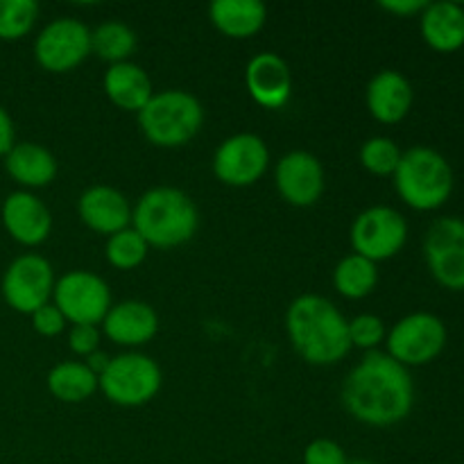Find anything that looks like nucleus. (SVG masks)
I'll return each mask as SVG.
<instances>
[{"mask_svg": "<svg viewBox=\"0 0 464 464\" xmlns=\"http://www.w3.org/2000/svg\"><path fill=\"white\" fill-rule=\"evenodd\" d=\"M54 270L48 258L23 254L14 258L3 276V297L16 313L32 315L53 299Z\"/></svg>", "mask_w": 464, "mask_h": 464, "instance_id": "obj_9", "label": "nucleus"}, {"mask_svg": "<svg viewBox=\"0 0 464 464\" xmlns=\"http://www.w3.org/2000/svg\"><path fill=\"white\" fill-rule=\"evenodd\" d=\"M376 284H379V267L361 254H349L334 270L335 290L347 299L367 297L374 293Z\"/></svg>", "mask_w": 464, "mask_h": 464, "instance_id": "obj_25", "label": "nucleus"}, {"mask_svg": "<svg viewBox=\"0 0 464 464\" xmlns=\"http://www.w3.org/2000/svg\"><path fill=\"white\" fill-rule=\"evenodd\" d=\"M199 225L193 199L172 186L150 188L131 208V227L150 247L170 249L188 243Z\"/></svg>", "mask_w": 464, "mask_h": 464, "instance_id": "obj_3", "label": "nucleus"}, {"mask_svg": "<svg viewBox=\"0 0 464 464\" xmlns=\"http://www.w3.org/2000/svg\"><path fill=\"white\" fill-rule=\"evenodd\" d=\"M100 340H102V331L98 326L91 324H72L68 331V347L75 356H91L100 349Z\"/></svg>", "mask_w": 464, "mask_h": 464, "instance_id": "obj_32", "label": "nucleus"}, {"mask_svg": "<svg viewBox=\"0 0 464 464\" xmlns=\"http://www.w3.org/2000/svg\"><path fill=\"white\" fill-rule=\"evenodd\" d=\"M285 331L295 352L311 365H335L352 349L349 322L322 295H299L285 313Z\"/></svg>", "mask_w": 464, "mask_h": 464, "instance_id": "obj_2", "label": "nucleus"}, {"mask_svg": "<svg viewBox=\"0 0 464 464\" xmlns=\"http://www.w3.org/2000/svg\"><path fill=\"white\" fill-rule=\"evenodd\" d=\"M54 306L71 324L98 326L111 308V290L102 276L86 270H72L54 284Z\"/></svg>", "mask_w": 464, "mask_h": 464, "instance_id": "obj_7", "label": "nucleus"}, {"mask_svg": "<svg viewBox=\"0 0 464 464\" xmlns=\"http://www.w3.org/2000/svg\"><path fill=\"white\" fill-rule=\"evenodd\" d=\"M412 107V86L401 72L381 71L367 84V109L385 125L403 121Z\"/></svg>", "mask_w": 464, "mask_h": 464, "instance_id": "obj_19", "label": "nucleus"}, {"mask_svg": "<svg viewBox=\"0 0 464 464\" xmlns=\"http://www.w3.org/2000/svg\"><path fill=\"white\" fill-rule=\"evenodd\" d=\"M245 84L256 104L266 109H281L293 95V75L276 53H258L245 68Z\"/></svg>", "mask_w": 464, "mask_h": 464, "instance_id": "obj_16", "label": "nucleus"}, {"mask_svg": "<svg viewBox=\"0 0 464 464\" xmlns=\"http://www.w3.org/2000/svg\"><path fill=\"white\" fill-rule=\"evenodd\" d=\"M204 125V109L193 93L168 89L154 93L139 111V127L145 139L159 148H181L198 136Z\"/></svg>", "mask_w": 464, "mask_h": 464, "instance_id": "obj_4", "label": "nucleus"}, {"mask_svg": "<svg viewBox=\"0 0 464 464\" xmlns=\"http://www.w3.org/2000/svg\"><path fill=\"white\" fill-rule=\"evenodd\" d=\"M424 0H383L381 3V7L388 9V12L397 14V16H411V14H417V12H424L426 9Z\"/></svg>", "mask_w": 464, "mask_h": 464, "instance_id": "obj_34", "label": "nucleus"}, {"mask_svg": "<svg viewBox=\"0 0 464 464\" xmlns=\"http://www.w3.org/2000/svg\"><path fill=\"white\" fill-rule=\"evenodd\" d=\"M91 54V30L77 18H54L34 41V57L48 72H68Z\"/></svg>", "mask_w": 464, "mask_h": 464, "instance_id": "obj_11", "label": "nucleus"}, {"mask_svg": "<svg viewBox=\"0 0 464 464\" xmlns=\"http://www.w3.org/2000/svg\"><path fill=\"white\" fill-rule=\"evenodd\" d=\"M136 34L130 25L121 21H107L91 32V53L102 62L122 63L134 54Z\"/></svg>", "mask_w": 464, "mask_h": 464, "instance_id": "obj_26", "label": "nucleus"}, {"mask_svg": "<svg viewBox=\"0 0 464 464\" xmlns=\"http://www.w3.org/2000/svg\"><path fill=\"white\" fill-rule=\"evenodd\" d=\"M415 401L408 367L381 352H370L343 383V403L349 415L367 426H392L406 420Z\"/></svg>", "mask_w": 464, "mask_h": 464, "instance_id": "obj_1", "label": "nucleus"}, {"mask_svg": "<svg viewBox=\"0 0 464 464\" xmlns=\"http://www.w3.org/2000/svg\"><path fill=\"white\" fill-rule=\"evenodd\" d=\"M5 170L25 188H44L57 177V159L39 143H14L5 154Z\"/></svg>", "mask_w": 464, "mask_h": 464, "instance_id": "obj_20", "label": "nucleus"}, {"mask_svg": "<svg viewBox=\"0 0 464 464\" xmlns=\"http://www.w3.org/2000/svg\"><path fill=\"white\" fill-rule=\"evenodd\" d=\"M385 340V324L381 317L365 313L349 322V343L358 349H376Z\"/></svg>", "mask_w": 464, "mask_h": 464, "instance_id": "obj_30", "label": "nucleus"}, {"mask_svg": "<svg viewBox=\"0 0 464 464\" xmlns=\"http://www.w3.org/2000/svg\"><path fill=\"white\" fill-rule=\"evenodd\" d=\"M353 254L370 261H388L401 252L408 238V225L399 211L390 207H370L352 225Z\"/></svg>", "mask_w": 464, "mask_h": 464, "instance_id": "obj_10", "label": "nucleus"}, {"mask_svg": "<svg viewBox=\"0 0 464 464\" xmlns=\"http://www.w3.org/2000/svg\"><path fill=\"white\" fill-rule=\"evenodd\" d=\"M109 361H111V358L107 356V353L104 352H95V353H91V356H86V361H84V365L89 367L91 372H93L95 376H98L100 379V374H102L104 370H107V365H109Z\"/></svg>", "mask_w": 464, "mask_h": 464, "instance_id": "obj_36", "label": "nucleus"}, {"mask_svg": "<svg viewBox=\"0 0 464 464\" xmlns=\"http://www.w3.org/2000/svg\"><path fill=\"white\" fill-rule=\"evenodd\" d=\"M48 390L62 403H82L98 390V376L77 361H63L48 372Z\"/></svg>", "mask_w": 464, "mask_h": 464, "instance_id": "obj_24", "label": "nucleus"}, {"mask_svg": "<svg viewBox=\"0 0 464 464\" xmlns=\"http://www.w3.org/2000/svg\"><path fill=\"white\" fill-rule=\"evenodd\" d=\"M39 5L34 0H0V39L18 41L34 27Z\"/></svg>", "mask_w": 464, "mask_h": 464, "instance_id": "obj_28", "label": "nucleus"}, {"mask_svg": "<svg viewBox=\"0 0 464 464\" xmlns=\"http://www.w3.org/2000/svg\"><path fill=\"white\" fill-rule=\"evenodd\" d=\"M104 93L116 107L139 113L152 98V82L148 72L131 62L113 63L104 72Z\"/></svg>", "mask_w": 464, "mask_h": 464, "instance_id": "obj_22", "label": "nucleus"}, {"mask_svg": "<svg viewBox=\"0 0 464 464\" xmlns=\"http://www.w3.org/2000/svg\"><path fill=\"white\" fill-rule=\"evenodd\" d=\"M347 453L338 442L317 438L304 449V464H347Z\"/></svg>", "mask_w": 464, "mask_h": 464, "instance_id": "obj_31", "label": "nucleus"}, {"mask_svg": "<svg viewBox=\"0 0 464 464\" xmlns=\"http://www.w3.org/2000/svg\"><path fill=\"white\" fill-rule=\"evenodd\" d=\"M429 270L444 288L464 290V220L440 218L424 240Z\"/></svg>", "mask_w": 464, "mask_h": 464, "instance_id": "obj_13", "label": "nucleus"}, {"mask_svg": "<svg viewBox=\"0 0 464 464\" xmlns=\"http://www.w3.org/2000/svg\"><path fill=\"white\" fill-rule=\"evenodd\" d=\"M32 326H34V331L39 335H44V338H54V335L63 334L66 331V317H63V313L59 311L57 306H54L53 302H48L45 306H41L39 311L32 313Z\"/></svg>", "mask_w": 464, "mask_h": 464, "instance_id": "obj_33", "label": "nucleus"}, {"mask_svg": "<svg viewBox=\"0 0 464 464\" xmlns=\"http://www.w3.org/2000/svg\"><path fill=\"white\" fill-rule=\"evenodd\" d=\"M421 36L438 53L464 45V7L458 3H429L421 12Z\"/></svg>", "mask_w": 464, "mask_h": 464, "instance_id": "obj_21", "label": "nucleus"}, {"mask_svg": "<svg viewBox=\"0 0 464 464\" xmlns=\"http://www.w3.org/2000/svg\"><path fill=\"white\" fill-rule=\"evenodd\" d=\"M208 18L225 36L249 39L266 25L267 9L261 0H213Z\"/></svg>", "mask_w": 464, "mask_h": 464, "instance_id": "obj_23", "label": "nucleus"}, {"mask_svg": "<svg viewBox=\"0 0 464 464\" xmlns=\"http://www.w3.org/2000/svg\"><path fill=\"white\" fill-rule=\"evenodd\" d=\"M388 356L403 367L426 365L442 353L447 344V329L442 320L430 313H412L399 320L388 335Z\"/></svg>", "mask_w": 464, "mask_h": 464, "instance_id": "obj_8", "label": "nucleus"}, {"mask_svg": "<svg viewBox=\"0 0 464 464\" xmlns=\"http://www.w3.org/2000/svg\"><path fill=\"white\" fill-rule=\"evenodd\" d=\"M102 331L111 343L122 347H140L159 331V315L150 304L130 299L109 308L102 320Z\"/></svg>", "mask_w": 464, "mask_h": 464, "instance_id": "obj_18", "label": "nucleus"}, {"mask_svg": "<svg viewBox=\"0 0 464 464\" xmlns=\"http://www.w3.org/2000/svg\"><path fill=\"white\" fill-rule=\"evenodd\" d=\"M401 150L388 136H374V139L365 140L361 148V163L367 172L376 177L394 175L399 161H401Z\"/></svg>", "mask_w": 464, "mask_h": 464, "instance_id": "obj_29", "label": "nucleus"}, {"mask_svg": "<svg viewBox=\"0 0 464 464\" xmlns=\"http://www.w3.org/2000/svg\"><path fill=\"white\" fill-rule=\"evenodd\" d=\"M3 225L16 243L36 247L45 243L53 231V216L44 199L30 190H14L3 202Z\"/></svg>", "mask_w": 464, "mask_h": 464, "instance_id": "obj_15", "label": "nucleus"}, {"mask_svg": "<svg viewBox=\"0 0 464 464\" xmlns=\"http://www.w3.org/2000/svg\"><path fill=\"white\" fill-rule=\"evenodd\" d=\"M275 184L281 198L293 207H313L324 193V168L315 154L295 150L276 163Z\"/></svg>", "mask_w": 464, "mask_h": 464, "instance_id": "obj_14", "label": "nucleus"}, {"mask_svg": "<svg viewBox=\"0 0 464 464\" xmlns=\"http://www.w3.org/2000/svg\"><path fill=\"white\" fill-rule=\"evenodd\" d=\"M14 148V122L9 118L7 109L0 104V157L9 152Z\"/></svg>", "mask_w": 464, "mask_h": 464, "instance_id": "obj_35", "label": "nucleus"}, {"mask_svg": "<svg viewBox=\"0 0 464 464\" xmlns=\"http://www.w3.org/2000/svg\"><path fill=\"white\" fill-rule=\"evenodd\" d=\"M80 220L102 236H113L131 225V207L113 186H91L77 202Z\"/></svg>", "mask_w": 464, "mask_h": 464, "instance_id": "obj_17", "label": "nucleus"}, {"mask_svg": "<svg viewBox=\"0 0 464 464\" xmlns=\"http://www.w3.org/2000/svg\"><path fill=\"white\" fill-rule=\"evenodd\" d=\"M347 464H374V462H370V460H352V462H347Z\"/></svg>", "mask_w": 464, "mask_h": 464, "instance_id": "obj_37", "label": "nucleus"}, {"mask_svg": "<svg viewBox=\"0 0 464 464\" xmlns=\"http://www.w3.org/2000/svg\"><path fill=\"white\" fill-rule=\"evenodd\" d=\"M148 249L150 245L145 243L143 236L134 227H127V229L109 236L104 254H107V261L118 270H134L148 258Z\"/></svg>", "mask_w": 464, "mask_h": 464, "instance_id": "obj_27", "label": "nucleus"}, {"mask_svg": "<svg viewBox=\"0 0 464 464\" xmlns=\"http://www.w3.org/2000/svg\"><path fill=\"white\" fill-rule=\"evenodd\" d=\"M270 150L256 134H234L220 143L213 157V172L227 186H252L266 175Z\"/></svg>", "mask_w": 464, "mask_h": 464, "instance_id": "obj_12", "label": "nucleus"}, {"mask_svg": "<svg viewBox=\"0 0 464 464\" xmlns=\"http://www.w3.org/2000/svg\"><path fill=\"white\" fill-rule=\"evenodd\" d=\"M98 388L116 406L139 408L152 401L161 390V370L145 353H121L100 374Z\"/></svg>", "mask_w": 464, "mask_h": 464, "instance_id": "obj_6", "label": "nucleus"}, {"mask_svg": "<svg viewBox=\"0 0 464 464\" xmlns=\"http://www.w3.org/2000/svg\"><path fill=\"white\" fill-rule=\"evenodd\" d=\"M394 186L408 207L417 211H433L451 195L453 170L442 154L417 145L401 154V161L394 170Z\"/></svg>", "mask_w": 464, "mask_h": 464, "instance_id": "obj_5", "label": "nucleus"}]
</instances>
